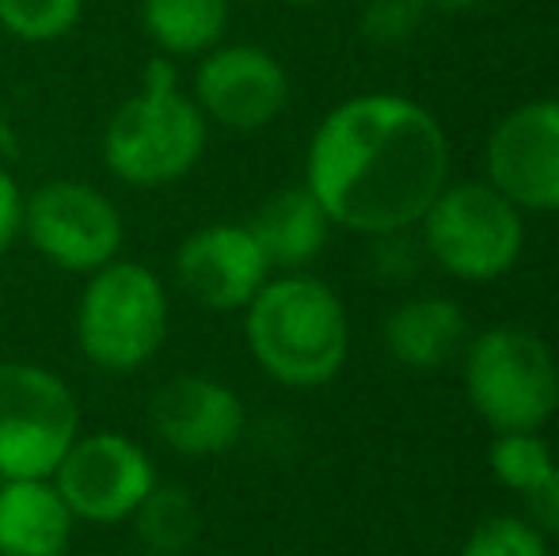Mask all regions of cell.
I'll return each instance as SVG.
<instances>
[{
	"instance_id": "cell-9",
	"label": "cell",
	"mask_w": 559,
	"mask_h": 556,
	"mask_svg": "<svg viewBox=\"0 0 559 556\" xmlns=\"http://www.w3.org/2000/svg\"><path fill=\"white\" fill-rule=\"evenodd\" d=\"M76 522L118 527L156 488V461L138 438L118 430H81L50 473Z\"/></svg>"
},
{
	"instance_id": "cell-20",
	"label": "cell",
	"mask_w": 559,
	"mask_h": 556,
	"mask_svg": "<svg viewBox=\"0 0 559 556\" xmlns=\"http://www.w3.org/2000/svg\"><path fill=\"white\" fill-rule=\"evenodd\" d=\"M552 450L545 446V438H537V430H507L491 442L495 481L522 496H533L552 476Z\"/></svg>"
},
{
	"instance_id": "cell-6",
	"label": "cell",
	"mask_w": 559,
	"mask_h": 556,
	"mask_svg": "<svg viewBox=\"0 0 559 556\" xmlns=\"http://www.w3.org/2000/svg\"><path fill=\"white\" fill-rule=\"evenodd\" d=\"M81 435V404L50 366L0 358V481L50 476Z\"/></svg>"
},
{
	"instance_id": "cell-15",
	"label": "cell",
	"mask_w": 559,
	"mask_h": 556,
	"mask_svg": "<svg viewBox=\"0 0 559 556\" xmlns=\"http://www.w3.org/2000/svg\"><path fill=\"white\" fill-rule=\"evenodd\" d=\"M243 225L263 248L271 271L289 275V271L309 268L320 256V248L328 245L332 217L324 214V206L309 187H282Z\"/></svg>"
},
{
	"instance_id": "cell-4",
	"label": "cell",
	"mask_w": 559,
	"mask_h": 556,
	"mask_svg": "<svg viewBox=\"0 0 559 556\" xmlns=\"http://www.w3.org/2000/svg\"><path fill=\"white\" fill-rule=\"evenodd\" d=\"M171 324L168 286L148 263L118 256L84 275L76 297V347L96 370L133 374L160 355Z\"/></svg>"
},
{
	"instance_id": "cell-19",
	"label": "cell",
	"mask_w": 559,
	"mask_h": 556,
	"mask_svg": "<svg viewBox=\"0 0 559 556\" xmlns=\"http://www.w3.org/2000/svg\"><path fill=\"white\" fill-rule=\"evenodd\" d=\"M81 20L84 0H0V31L27 46L61 43Z\"/></svg>"
},
{
	"instance_id": "cell-22",
	"label": "cell",
	"mask_w": 559,
	"mask_h": 556,
	"mask_svg": "<svg viewBox=\"0 0 559 556\" xmlns=\"http://www.w3.org/2000/svg\"><path fill=\"white\" fill-rule=\"evenodd\" d=\"M461 556H548V549L537 527L499 514V519H487L472 530Z\"/></svg>"
},
{
	"instance_id": "cell-12",
	"label": "cell",
	"mask_w": 559,
	"mask_h": 556,
	"mask_svg": "<svg viewBox=\"0 0 559 556\" xmlns=\"http://www.w3.org/2000/svg\"><path fill=\"white\" fill-rule=\"evenodd\" d=\"M487 184L518 210H559V99H533L487 138Z\"/></svg>"
},
{
	"instance_id": "cell-13",
	"label": "cell",
	"mask_w": 559,
	"mask_h": 556,
	"mask_svg": "<svg viewBox=\"0 0 559 556\" xmlns=\"http://www.w3.org/2000/svg\"><path fill=\"white\" fill-rule=\"evenodd\" d=\"M148 430L179 458H217L240 446L248 409L233 386L210 374H176L148 397Z\"/></svg>"
},
{
	"instance_id": "cell-23",
	"label": "cell",
	"mask_w": 559,
	"mask_h": 556,
	"mask_svg": "<svg viewBox=\"0 0 559 556\" xmlns=\"http://www.w3.org/2000/svg\"><path fill=\"white\" fill-rule=\"evenodd\" d=\"M23 202H27V191L0 164V256L23 240Z\"/></svg>"
},
{
	"instance_id": "cell-21",
	"label": "cell",
	"mask_w": 559,
	"mask_h": 556,
	"mask_svg": "<svg viewBox=\"0 0 559 556\" xmlns=\"http://www.w3.org/2000/svg\"><path fill=\"white\" fill-rule=\"evenodd\" d=\"M423 20H427V4L423 0H369L361 8V38L369 46H404L419 35Z\"/></svg>"
},
{
	"instance_id": "cell-10",
	"label": "cell",
	"mask_w": 559,
	"mask_h": 556,
	"mask_svg": "<svg viewBox=\"0 0 559 556\" xmlns=\"http://www.w3.org/2000/svg\"><path fill=\"white\" fill-rule=\"evenodd\" d=\"M187 92L210 127L255 134L289 107V73L266 46L222 43L199 58Z\"/></svg>"
},
{
	"instance_id": "cell-27",
	"label": "cell",
	"mask_w": 559,
	"mask_h": 556,
	"mask_svg": "<svg viewBox=\"0 0 559 556\" xmlns=\"http://www.w3.org/2000/svg\"><path fill=\"white\" fill-rule=\"evenodd\" d=\"M133 556H153V553H133Z\"/></svg>"
},
{
	"instance_id": "cell-3",
	"label": "cell",
	"mask_w": 559,
	"mask_h": 556,
	"mask_svg": "<svg viewBox=\"0 0 559 556\" xmlns=\"http://www.w3.org/2000/svg\"><path fill=\"white\" fill-rule=\"evenodd\" d=\"M243 340L266 378L286 389H320L343 370L350 320L328 282L289 271L271 275L248 301Z\"/></svg>"
},
{
	"instance_id": "cell-2",
	"label": "cell",
	"mask_w": 559,
	"mask_h": 556,
	"mask_svg": "<svg viewBox=\"0 0 559 556\" xmlns=\"http://www.w3.org/2000/svg\"><path fill=\"white\" fill-rule=\"evenodd\" d=\"M206 141L210 122L179 81L176 61L156 54L141 73L138 92L107 119L99 153L118 184L153 191L191 176L206 156Z\"/></svg>"
},
{
	"instance_id": "cell-26",
	"label": "cell",
	"mask_w": 559,
	"mask_h": 556,
	"mask_svg": "<svg viewBox=\"0 0 559 556\" xmlns=\"http://www.w3.org/2000/svg\"><path fill=\"white\" fill-rule=\"evenodd\" d=\"M289 8H317V4H324V0H286Z\"/></svg>"
},
{
	"instance_id": "cell-24",
	"label": "cell",
	"mask_w": 559,
	"mask_h": 556,
	"mask_svg": "<svg viewBox=\"0 0 559 556\" xmlns=\"http://www.w3.org/2000/svg\"><path fill=\"white\" fill-rule=\"evenodd\" d=\"M530 511H533V522H537L540 530H548V534L559 537V465L552 469V476H548V481L530 496Z\"/></svg>"
},
{
	"instance_id": "cell-8",
	"label": "cell",
	"mask_w": 559,
	"mask_h": 556,
	"mask_svg": "<svg viewBox=\"0 0 559 556\" xmlns=\"http://www.w3.org/2000/svg\"><path fill=\"white\" fill-rule=\"evenodd\" d=\"M23 240L43 263L69 275H92L126 248V222L111 194L88 179L58 176L27 191Z\"/></svg>"
},
{
	"instance_id": "cell-16",
	"label": "cell",
	"mask_w": 559,
	"mask_h": 556,
	"mask_svg": "<svg viewBox=\"0 0 559 556\" xmlns=\"http://www.w3.org/2000/svg\"><path fill=\"white\" fill-rule=\"evenodd\" d=\"M464 312L449 297H412L384 320V347L412 370H435L464 347Z\"/></svg>"
},
{
	"instance_id": "cell-17",
	"label": "cell",
	"mask_w": 559,
	"mask_h": 556,
	"mask_svg": "<svg viewBox=\"0 0 559 556\" xmlns=\"http://www.w3.org/2000/svg\"><path fill=\"white\" fill-rule=\"evenodd\" d=\"M138 20L160 58L199 61L225 43L233 0H138Z\"/></svg>"
},
{
	"instance_id": "cell-25",
	"label": "cell",
	"mask_w": 559,
	"mask_h": 556,
	"mask_svg": "<svg viewBox=\"0 0 559 556\" xmlns=\"http://www.w3.org/2000/svg\"><path fill=\"white\" fill-rule=\"evenodd\" d=\"M427 8H438V12H468V8H479L484 0H423Z\"/></svg>"
},
{
	"instance_id": "cell-11",
	"label": "cell",
	"mask_w": 559,
	"mask_h": 556,
	"mask_svg": "<svg viewBox=\"0 0 559 556\" xmlns=\"http://www.w3.org/2000/svg\"><path fill=\"white\" fill-rule=\"evenodd\" d=\"M271 275L263 248L243 222L199 225L171 256L176 286L210 312H243Z\"/></svg>"
},
{
	"instance_id": "cell-7",
	"label": "cell",
	"mask_w": 559,
	"mask_h": 556,
	"mask_svg": "<svg viewBox=\"0 0 559 556\" xmlns=\"http://www.w3.org/2000/svg\"><path fill=\"white\" fill-rule=\"evenodd\" d=\"M423 245L449 275L468 282L499 279L522 256V210L491 184L442 187L423 214Z\"/></svg>"
},
{
	"instance_id": "cell-1",
	"label": "cell",
	"mask_w": 559,
	"mask_h": 556,
	"mask_svg": "<svg viewBox=\"0 0 559 556\" xmlns=\"http://www.w3.org/2000/svg\"><path fill=\"white\" fill-rule=\"evenodd\" d=\"M449 179L445 130L423 104L392 92L343 99L305 156V187L332 225L366 237L423 222Z\"/></svg>"
},
{
	"instance_id": "cell-14",
	"label": "cell",
	"mask_w": 559,
	"mask_h": 556,
	"mask_svg": "<svg viewBox=\"0 0 559 556\" xmlns=\"http://www.w3.org/2000/svg\"><path fill=\"white\" fill-rule=\"evenodd\" d=\"M76 519L50 476L0 481V556H66Z\"/></svg>"
},
{
	"instance_id": "cell-18",
	"label": "cell",
	"mask_w": 559,
	"mask_h": 556,
	"mask_svg": "<svg viewBox=\"0 0 559 556\" xmlns=\"http://www.w3.org/2000/svg\"><path fill=\"white\" fill-rule=\"evenodd\" d=\"M130 522L138 527L141 553L153 556H187L202 534L199 504H194V496L183 484L156 481V488L141 499V507L130 514Z\"/></svg>"
},
{
	"instance_id": "cell-5",
	"label": "cell",
	"mask_w": 559,
	"mask_h": 556,
	"mask_svg": "<svg viewBox=\"0 0 559 556\" xmlns=\"http://www.w3.org/2000/svg\"><path fill=\"white\" fill-rule=\"evenodd\" d=\"M464 386L495 435L540 430L559 409V366L530 328H487L468 343Z\"/></svg>"
}]
</instances>
